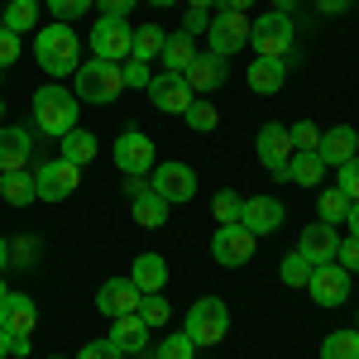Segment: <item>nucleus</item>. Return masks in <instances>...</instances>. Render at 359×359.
<instances>
[{"mask_svg": "<svg viewBox=\"0 0 359 359\" xmlns=\"http://www.w3.org/2000/svg\"><path fill=\"white\" fill-rule=\"evenodd\" d=\"M34 57H39V67L48 72V77H67V72H77L82 67V43H77V34L67 25H43L39 29V39H34Z\"/></svg>", "mask_w": 359, "mask_h": 359, "instance_id": "obj_1", "label": "nucleus"}, {"mask_svg": "<svg viewBox=\"0 0 359 359\" xmlns=\"http://www.w3.org/2000/svg\"><path fill=\"white\" fill-rule=\"evenodd\" d=\"M77 96L67 91V86H57V82H48V86H39L34 91V125H39V135H53V139H62L67 130H77Z\"/></svg>", "mask_w": 359, "mask_h": 359, "instance_id": "obj_2", "label": "nucleus"}, {"mask_svg": "<svg viewBox=\"0 0 359 359\" xmlns=\"http://www.w3.org/2000/svg\"><path fill=\"white\" fill-rule=\"evenodd\" d=\"M292 43H297V29H292L287 10H269L259 20H249V48H254V57H287Z\"/></svg>", "mask_w": 359, "mask_h": 359, "instance_id": "obj_3", "label": "nucleus"}, {"mask_svg": "<svg viewBox=\"0 0 359 359\" xmlns=\"http://www.w3.org/2000/svg\"><path fill=\"white\" fill-rule=\"evenodd\" d=\"M125 91V77H120V62H101V57H91L77 67V101L86 106H111L115 96Z\"/></svg>", "mask_w": 359, "mask_h": 359, "instance_id": "obj_4", "label": "nucleus"}, {"mask_svg": "<svg viewBox=\"0 0 359 359\" xmlns=\"http://www.w3.org/2000/svg\"><path fill=\"white\" fill-rule=\"evenodd\" d=\"M182 331L192 335L196 350H201V345H221L225 335H230V306H225L221 297H196Z\"/></svg>", "mask_w": 359, "mask_h": 359, "instance_id": "obj_5", "label": "nucleus"}, {"mask_svg": "<svg viewBox=\"0 0 359 359\" xmlns=\"http://www.w3.org/2000/svg\"><path fill=\"white\" fill-rule=\"evenodd\" d=\"M130 48H135V29H130V20L101 15V20L91 25V53L101 57V62H125Z\"/></svg>", "mask_w": 359, "mask_h": 359, "instance_id": "obj_6", "label": "nucleus"}, {"mask_svg": "<svg viewBox=\"0 0 359 359\" xmlns=\"http://www.w3.org/2000/svg\"><path fill=\"white\" fill-rule=\"evenodd\" d=\"M206 39H211V53L235 57L240 48H249V15H240V10H216V20L206 25Z\"/></svg>", "mask_w": 359, "mask_h": 359, "instance_id": "obj_7", "label": "nucleus"}, {"mask_svg": "<svg viewBox=\"0 0 359 359\" xmlns=\"http://www.w3.org/2000/svg\"><path fill=\"white\" fill-rule=\"evenodd\" d=\"M254 245H259V235H249L245 225H221L211 235V259L221 269H245L249 259H254Z\"/></svg>", "mask_w": 359, "mask_h": 359, "instance_id": "obj_8", "label": "nucleus"}, {"mask_svg": "<svg viewBox=\"0 0 359 359\" xmlns=\"http://www.w3.org/2000/svg\"><path fill=\"white\" fill-rule=\"evenodd\" d=\"M82 182V168L67 163V158H53V163H39L34 172V187H39V201H67Z\"/></svg>", "mask_w": 359, "mask_h": 359, "instance_id": "obj_9", "label": "nucleus"}, {"mask_svg": "<svg viewBox=\"0 0 359 359\" xmlns=\"http://www.w3.org/2000/svg\"><path fill=\"white\" fill-rule=\"evenodd\" d=\"M149 187L163 196L168 206H177V201H192L196 196V172L187 163H177V158H168V163H154V182Z\"/></svg>", "mask_w": 359, "mask_h": 359, "instance_id": "obj_10", "label": "nucleus"}, {"mask_svg": "<svg viewBox=\"0 0 359 359\" xmlns=\"http://www.w3.org/2000/svg\"><path fill=\"white\" fill-rule=\"evenodd\" d=\"M115 168H120L125 177L154 172V139L144 135V130H125V135L115 139Z\"/></svg>", "mask_w": 359, "mask_h": 359, "instance_id": "obj_11", "label": "nucleus"}, {"mask_svg": "<svg viewBox=\"0 0 359 359\" xmlns=\"http://www.w3.org/2000/svg\"><path fill=\"white\" fill-rule=\"evenodd\" d=\"M306 292H311V302L316 306H340L350 297V273L340 269V264H316L311 269V283H306Z\"/></svg>", "mask_w": 359, "mask_h": 359, "instance_id": "obj_12", "label": "nucleus"}, {"mask_svg": "<svg viewBox=\"0 0 359 359\" xmlns=\"http://www.w3.org/2000/svg\"><path fill=\"white\" fill-rule=\"evenodd\" d=\"M139 302H144V292L135 287V278H106L96 287V311L101 316H130V311H139Z\"/></svg>", "mask_w": 359, "mask_h": 359, "instance_id": "obj_13", "label": "nucleus"}, {"mask_svg": "<svg viewBox=\"0 0 359 359\" xmlns=\"http://www.w3.org/2000/svg\"><path fill=\"white\" fill-rule=\"evenodd\" d=\"M144 91H149V101H154L163 115H182L187 106H192V86L182 82V72H158Z\"/></svg>", "mask_w": 359, "mask_h": 359, "instance_id": "obj_14", "label": "nucleus"}, {"mask_svg": "<svg viewBox=\"0 0 359 359\" xmlns=\"http://www.w3.org/2000/svg\"><path fill=\"white\" fill-rule=\"evenodd\" d=\"M292 154H297V149H292V139H287V125L269 120V125L259 130V163L269 168L273 177H283V168H287Z\"/></svg>", "mask_w": 359, "mask_h": 359, "instance_id": "obj_15", "label": "nucleus"}, {"mask_svg": "<svg viewBox=\"0 0 359 359\" xmlns=\"http://www.w3.org/2000/svg\"><path fill=\"white\" fill-rule=\"evenodd\" d=\"M283 201L278 196H249L245 206H240V225H245L249 235H273L278 225H283Z\"/></svg>", "mask_w": 359, "mask_h": 359, "instance_id": "obj_16", "label": "nucleus"}, {"mask_svg": "<svg viewBox=\"0 0 359 359\" xmlns=\"http://www.w3.org/2000/svg\"><path fill=\"white\" fill-rule=\"evenodd\" d=\"M335 249H340V235L326 221H311L302 230V240H297V254H302L306 264H335Z\"/></svg>", "mask_w": 359, "mask_h": 359, "instance_id": "obj_17", "label": "nucleus"}, {"mask_svg": "<svg viewBox=\"0 0 359 359\" xmlns=\"http://www.w3.org/2000/svg\"><path fill=\"white\" fill-rule=\"evenodd\" d=\"M225 62H230V57H221V53H196L192 67L182 72V82L192 86V91H201V96H211V91L230 77V67H225Z\"/></svg>", "mask_w": 359, "mask_h": 359, "instance_id": "obj_18", "label": "nucleus"}, {"mask_svg": "<svg viewBox=\"0 0 359 359\" xmlns=\"http://www.w3.org/2000/svg\"><path fill=\"white\" fill-rule=\"evenodd\" d=\"M316 154H321V163H326V168H345L359 154L355 125H335V130H326V135H321V144H316Z\"/></svg>", "mask_w": 359, "mask_h": 359, "instance_id": "obj_19", "label": "nucleus"}, {"mask_svg": "<svg viewBox=\"0 0 359 359\" xmlns=\"http://www.w3.org/2000/svg\"><path fill=\"white\" fill-rule=\"evenodd\" d=\"M0 326L10 335H34V326H39V306H34V297H25V292H5V302H0Z\"/></svg>", "mask_w": 359, "mask_h": 359, "instance_id": "obj_20", "label": "nucleus"}, {"mask_svg": "<svg viewBox=\"0 0 359 359\" xmlns=\"http://www.w3.org/2000/svg\"><path fill=\"white\" fill-rule=\"evenodd\" d=\"M34 158V139L20 125H0V172H20Z\"/></svg>", "mask_w": 359, "mask_h": 359, "instance_id": "obj_21", "label": "nucleus"}, {"mask_svg": "<svg viewBox=\"0 0 359 359\" xmlns=\"http://www.w3.org/2000/svg\"><path fill=\"white\" fill-rule=\"evenodd\" d=\"M149 326H144V316L139 311H130V316H111V345L120 350V355H139L144 345H149Z\"/></svg>", "mask_w": 359, "mask_h": 359, "instance_id": "obj_22", "label": "nucleus"}, {"mask_svg": "<svg viewBox=\"0 0 359 359\" xmlns=\"http://www.w3.org/2000/svg\"><path fill=\"white\" fill-rule=\"evenodd\" d=\"M283 82H287V57H254L249 62V91L273 96V91H283Z\"/></svg>", "mask_w": 359, "mask_h": 359, "instance_id": "obj_23", "label": "nucleus"}, {"mask_svg": "<svg viewBox=\"0 0 359 359\" xmlns=\"http://www.w3.org/2000/svg\"><path fill=\"white\" fill-rule=\"evenodd\" d=\"M130 278H135V287L139 292H163L168 287V264H163V254H135V264H130Z\"/></svg>", "mask_w": 359, "mask_h": 359, "instance_id": "obj_24", "label": "nucleus"}, {"mask_svg": "<svg viewBox=\"0 0 359 359\" xmlns=\"http://www.w3.org/2000/svg\"><path fill=\"white\" fill-rule=\"evenodd\" d=\"M130 211H135V225H144V230H158V225H168V201L149 182L139 187L135 196H130Z\"/></svg>", "mask_w": 359, "mask_h": 359, "instance_id": "obj_25", "label": "nucleus"}, {"mask_svg": "<svg viewBox=\"0 0 359 359\" xmlns=\"http://www.w3.org/2000/svg\"><path fill=\"white\" fill-rule=\"evenodd\" d=\"M158 57H163V72H187L192 57H196V39H192V34H182V29H172Z\"/></svg>", "mask_w": 359, "mask_h": 359, "instance_id": "obj_26", "label": "nucleus"}, {"mask_svg": "<svg viewBox=\"0 0 359 359\" xmlns=\"http://www.w3.org/2000/svg\"><path fill=\"white\" fill-rule=\"evenodd\" d=\"M283 177L287 182H297V187H316L321 177H326V163H321V154L311 149V154H292L287 168H283Z\"/></svg>", "mask_w": 359, "mask_h": 359, "instance_id": "obj_27", "label": "nucleus"}, {"mask_svg": "<svg viewBox=\"0 0 359 359\" xmlns=\"http://www.w3.org/2000/svg\"><path fill=\"white\" fill-rule=\"evenodd\" d=\"M0 196H5L10 206H29V201H39L34 172H29V168H20V172H0Z\"/></svg>", "mask_w": 359, "mask_h": 359, "instance_id": "obj_28", "label": "nucleus"}, {"mask_svg": "<svg viewBox=\"0 0 359 359\" xmlns=\"http://www.w3.org/2000/svg\"><path fill=\"white\" fill-rule=\"evenodd\" d=\"M96 149H101V144H96L91 130H67V135H62V158H67V163H77V168L91 163V158H96Z\"/></svg>", "mask_w": 359, "mask_h": 359, "instance_id": "obj_29", "label": "nucleus"}, {"mask_svg": "<svg viewBox=\"0 0 359 359\" xmlns=\"http://www.w3.org/2000/svg\"><path fill=\"white\" fill-rule=\"evenodd\" d=\"M0 25L15 29V34H25V29H39V5H34V0H5V15H0Z\"/></svg>", "mask_w": 359, "mask_h": 359, "instance_id": "obj_30", "label": "nucleus"}, {"mask_svg": "<svg viewBox=\"0 0 359 359\" xmlns=\"http://www.w3.org/2000/svg\"><path fill=\"white\" fill-rule=\"evenodd\" d=\"M163 43H168V29L144 25V29H135V48H130V57H144V62H154V57L163 53Z\"/></svg>", "mask_w": 359, "mask_h": 359, "instance_id": "obj_31", "label": "nucleus"}, {"mask_svg": "<svg viewBox=\"0 0 359 359\" xmlns=\"http://www.w3.org/2000/svg\"><path fill=\"white\" fill-rule=\"evenodd\" d=\"M321 359H359V331H331L321 340Z\"/></svg>", "mask_w": 359, "mask_h": 359, "instance_id": "obj_32", "label": "nucleus"}, {"mask_svg": "<svg viewBox=\"0 0 359 359\" xmlns=\"http://www.w3.org/2000/svg\"><path fill=\"white\" fill-rule=\"evenodd\" d=\"M311 269H316V264H306L302 254L292 249V254H287V259L278 264V278H283L287 287H306V283H311Z\"/></svg>", "mask_w": 359, "mask_h": 359, "instance_id": "obj_33", "label": "nucleus"}, {"mask_svg": "<svg viewBox=\"0 0 359 359\" xmlns=\"http://www.w3.org/2000/svg\"><path fill=\"white\" fill-rule=\"evenodd\" d=\"M182 120H187V125H192L196 135H211V130H216V125H221V111H216V106H211V101H192V106H187V111H182Z\"/></svg>", "mask_w": 359, "mask_h": 359, "instance_id": "obj_34", "label": "nucleus"}, {"mask_svg": "<svg viewBox=\"0 0 359 359\" xmlns=\"http://www.w3.org/2000/svg\"><path fill=\"white\" fill-rule=\"evenodd\" d=\"M316 211H321V221H326V225L345 221V216H350V196L340 192V187H326V192H321V201H316Z\"/></svg>", "mask_w": 359, "mask_h": 359, "instance_id": "obj_35", "label": "nucleus"}, {"mask_svg": "<svg viewBox=\"0 0 359 359\" xmlns=\"http://www.w3.org/2000/svg\"><path fill=\"white\" fill-rule=\"evenodd\" d=\"M139 316H144V326H149V331H158V326H168L172 306H168L158 292H144V302H139Z\"/></svg>", "mask_w": 359, "mask_h": 359, "instance_id": "obj_36", "label": "nucleus"}, {"mask_svg": "<svg viewBox=\"0 0 359 359\" xmlns=\"http://www.w3.org/2000/svg\"><path fill=\"white\" fill-rule=\"evenodd\" d=\"M240 206H245V196H235L230 187L216 192V201H211V211H216V221H221V225H240Z\"/></svg>", "mask_w": 359, "mask_h": 359, "instance_id": "obj_37", "label": "nucleus"}, {"mask_svg": "<svg viewBox=\"0 0 359 359\" xmlns=\"http://www.w3.org/2000/svg\"><path fill=\"white\" fill-rule=\"evenodd\" d=\"M287 139H292L297 154H311V149L321 144V130H316L311 120H297V125H287Z\"/></svg>", "mask_w": 359, "mask_h": 359, "instance_id": "obj_38", "label": "nucleus"}, {"mask_svg": "<svg viewBox=\"0 0 359 359\" xmlns=\"http://www.w3.org/2000/svg\"><path fill=\"white\" fill-rule=\"evenodd\" d=\"M192 335L182 331V335H168L163 345H158V350H154V359H192Z\"/></svg>", "mask_w": 359, "mask_h": 359, "instance_id": "obj_39", "label": "nucleus"}, {"mask_svg": "<svg viewBox=\"0 0 359 359\" xmlns=\"http://www.w3.org/2000/svg\"><path fill=\"white\" fill-rule=\"evenodd\" d=\"M120 77H125V86H139V91L154 82V72H149L144 57H125V62H120Z\"/></svg>", "mask_w": 359, "mask_h": 359, "instance_id": "obj_40", "label": "nucleus"}, {"mask_svg": "<svg viewBox=\"0 0 359 359\" xmlns=\"http://www.w3.org/2000/svg\"><path fill=\"white\" fill-rule=\"evenodd\" d=\"M91 5H96V0H48V10H53L57 25H67V20H82Z\"/></svg>", "mask_w": 359, "mask_h": 359, "instance_id": "obj_41", "label": "nucleus"}, {"mask_svg": "<svg viewBox=\"0 0 359 359\" xmlns=\"http://www.w3.org/2000/svg\"><path fill=\"white\" fill-rule=\"evenodd\" d=\"M335 187L350 196V201H359V154H355L345 168H340V182H335Z\"/></svg>", "mask_w": 359, "mask_h": 359, "instance_id": "obj_42", "label": "nucleus"}, {"mask_svg": "<svg viewBox=\"0 0 359 359\" xmlns=\"http://www.w3.org/2000/svg\"><path fill=\"white\" fill-rule=\"evenodd\" d=\"M335 264L345 269V273H359V240L350 235V240H340V249H335Z\"/></svg>", "mask_w": 359, "mask_h": 359, "instance_id": "obj_43", "label": "nucleus"}, {"mask_svg": "<svg viewBox=\"0 0 359 359\" xmlns=\"http://www.w3.org/2000/svg\"><path fill=\"white\" fill-rule=\"evenodd\" d=\"M15 57H20V34L0 25V72H5V67H10Z\"/></svg>", "mask_w": 359, "mask_h": 359, "instance_id": "obj_44", "label": "nucleus"}, {"mask_svg": "<svg viewBox=\"0 0 359 359\" xmlns=\"http://www.w3.org/2000/svg\"><path fill=\"white\" fill-rule=\"evenodd\" d=\"M77 359H125L120 350H115L111 340H91V345H82V355Z\"/></svg>", "mask_w": 359, "mask_h": 359, "instance_id": "obj_45", "label": "nucleus"}, {"mask_svg": "<svg viewBox=\"0 0 359 359\" xmlns=\"http://www.w3.org/2000/svg\"><path fill=\"white\" fill-rule=\"evenodd\" d=\"M206 25H211V15H206V10H187V20H182V34H206Z\"/></svg>", "mask_w": 359, "mask_h": 359, "instance_id": "obj_46", "label": "nucleus"}, {"mask_svg": "<svg viewBox=\"0 0 359 359\" xmlns=\"http://www.w3.org/2000/svg\"><path fill=\"white\" fill-rule=\"evenodd\" d=\"M96 5H101V15H120V20L135 10V0H96Z\"/></svg>", "mask_w": 359, "mask_h": 359, "instance_id": "obj_47", "label": "nucleus"}, {"mask_svg": "<svg viewBox=\"0 0 359 359\" xmlns=\"http://www.w3.org/2000/svg\"><path fill=\"white\" fill-rule=\"evenodd\" d=\"M29 355V335H10V359H25Z\"/></svg>", "mask_w": 359, "mask_h": 359, "instance_id": "obj_48", "label": "nucleus"}, {"mask_svg": "<svg viewBox=\"0 0 359 359\" xmlns=\"http://www.w3.org/2000/svg\"><path fill=\"white\" fill-rule=\"evenodd\" d=\"M345 221H350V235L359 240V201H350V216H345Z\"/></svg>", "mask_w": 359, "mask_h": 359, "instance_id": "obj_49", "label": "nucleus"}, {"mask_svg": "<svg viewBox=\"0 0 359 359\" xmlns=\"http://www.w3.org/2000/svg\"><path fill=\"white\" fill-rule=\"evenodd\" d=\"M249 5L254 0H221V10H240V15H249Z\"/></svg>", "mask_w": 359, "mask_h": 359, "instance_id": "obj_50", "label": "nucleus"}, {"mask_svg": "<svg viewBox=\"0 0 359 359\" xmlns=\"http://www.w3.org/2000/svg\"><path fill=\"white\" fill-rule=\"evenodd\" d=\"M316 5H321L326 15H335V10H345V0H316Z\"/></svg>", "mask_w": 359, "mask_h": 359, "instance_id": "obj_51", "label": "nucleus"}, {"mask_svg": "<svg viewBox=\"0 0 359 359\" xmlns=\"http://www.w3.org/2000/svg\"><path fill=\"white\" fill-rule=\"evenodd\" d=\"M0 359H10V331L0 326Z\"/></svg>", "mask_w": 359, "mask_h": 359, "instance_id": "obj_52", "label": "nucleus"}, {"mask_svg": "<svg viewBox=\"0 0 359 359\" xmlns=\"http://www.w3.org/2000/svg\"><path fill=\"white\" fill-rule=\"evenodd\" d=\"M211 5H221V0H187V10H211Z\"/></svg>", "mask_w": 359, "mask_h": 359, "instance_id": "obj_53", "label": "nucleus"}, {"mask_svg": "<svg viewBox=\"0 0 359 359\" xmlns=\"http://www.w3.org/2000/svg\"><path fill=\"white\" fill-rule=\"evenodd\" d=\"M5 264H10V240L0 235V269H5Z\"/></svg>", "mask_w": 359, "mask_h": 359, "instance_id": "obj_54", "label": "nucleus"}, {"mask_svg": "<svg viewBox=\"0 0 359 359\" xmlns=\"http://www.w3.org/2000/svg\"><path fill=\"white\" fill-rule=\"evenodd\" d=\"M149 5H154V10H163V5H177V0H149Z\"/></svg>", "mask_w": 359, "mask_h": 359, "instance_id": "obj_55", "label": "nucleus"}, {"mask_svg": "<svg viewBox=\"0 0 359 359\" xmlns=\"http://www.w3.org/2000/svg\"><path fill=\"white\" fill-rule=\"evenodd\" d=\"M0 302H5V283H0Z\"/></svg>", "mask_w": 359, "mask_h": 359, "instance_id": "obj_56", "label": "nucleus"}, {"mask_svg": "<svg viewBox=\"0 0 359 359\" xmlns=\"http://www.w3.org/2000/svg\"><path fill=\"white\" fill-rule=\"evenodd\" d=\"M278 5H292V0H278Z\"/></svg>", "mask_w": 359, "mask_h": 359, "instance_id": "obj_57", "label": "nucleus"}, {"mask_svg": "<svg viewBox=\"0 0 359 359\" xmlns=\"http://www.w3.org/2000/svg\"><path fill=\"white\" fill-rule=\"evenodd\" d=\"M0 115H5V101H0Z\"/></svg>", "mask_w": 359, "mask_h": 359, "instance_id": "obj_58", "label": "nucleus"}, {"mask_svg": "<svg viewBox=\"0 0 359 359\" xmlns=\"http://www.w3.org/2000/svg\"><path fill=\"white\" fill-rule=\"evenodd\" d=\"M345 5H355V0H345Z\"/></svg>", "mask_w": 359, "mask_h": 359, "instance_id": "obj_59", "label": "nucleus"}, {"mask_svg": "<svg viewBox=\"0 0 359 359\" xmlns=\"http://www.w3.org/2000/svg\"><path fill=\"white\" fill-rule=\"evenodd\" d=\"M355 331H359V321H355Z\"/></svg>", "mask_w": 359, "mask_h": 359, "instance_id": "obj_60", "label": "nucleus"}, {"mask_svg": "<svg viewBox=\"0 0 359 359\" xmlns=\"http://www.w3.org/2000/svg\"><path fill=\"white\" fill-rule=\"evenodd\" d=\"M53 359H62V355H53Z\"/></svg>", "mask_w": 359, "mask_h": 359, "instance_id": "obj_61", "label": "nucleus"}]
</instances>
